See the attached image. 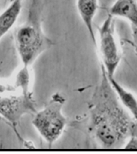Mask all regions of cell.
I'll use <instances>...</instances> for the list:
<instances>
[{
  "label": "cell",
  "instance_id": "cell-1",
  "mask_svg": "<svg viewBox=\"0 0 137 154\" xmlns=\"http://www.w3.org/2000/svg\"><path fill=\"white\" fill-rule=\"evenodd\" d=\"M89 104V129L97 143L105 149H120L129 137H136V121L121 105L105 70Z\"/></svg>",
  "mask_w": 137,
  "mask_h": 154
},
{
  "label": "cell",
  "instance_id": "cell-2",
  "mask_svg": "<svg viewBox=\"0 0 137 154\" xmlns=\"http://www.w3.org/2000/svg\"><path fill=\"white\" fill-rule=\"evenodd\" d=\"M35 107L30 67L22 66L12 82H0V115L16 128L23 116L37 112Z\"/></svg>",
  "mask_w": 137,
  "mask_h": 154
},
{
  "label": "cell",
  "instance_id": "cell-3",
  "mask_svg": "<svg viewBox=\"0 0 137 154\" xmlns=\"http://www.w3.org/2000/svg\"><path fill=\"white\" fill-rule=\"evenodd\" d=\"M15 43L22 66L30 67L35 60L52 46L41 27L40 0H32L27 22L18 28Z\"/></svg>",
  "mask_w": 137,
  "mask_h": 154
},
{
  "label": "cell",
  "instance_id": "cell-4",
  "mask_svg": "<svg viewBox=\"0 0 137 154\" xmlns=\"http://www.w3.org/2000/svg\"><path fill=\"white\" fill-rule=\"evenodd\" d=\"M65 103V97L61 93H53L43 109L34 115L32 121L50 148L61 137L67 125V118L63 112Z\"/></svg>",
  "mask_w": 137,
  "mask_h": 154
},
{
  "label": "cell",
  "instance_id": "cell-5",
  "mask_svg": "<svg viewBox=\"0 0 137 154\" xmlns=\"http://www.w3.org/2000/svg\"><path fill=\"white\" fill-rule=\"evenodd\" d=\"M113 17L108 14L98 31L102 68L108 77H114L121 60L120 50L115 36Z\"/></svg>",
  "mask_w": 137,
  "mask_h": 154
},
{
  "label": "cell",
  "instance_id": "cell-6",
  "mask_svg": "<svg viewBox=\"0 0 137 154\" xmlns=\"http://www.w3.org/2000/svg\"><path fill=\"white\" fill-rule=\"evenodd\" d=\"M108 14L128 20L130 23L134 35L137 40L136 0H116L109 9Z\"/></svg>",
  "mask_w": 137,
  "mask_h": 154
},
{
  "label": "cell",
  "instance_id": "cell-7",
  "mask_svg": "<svg viewBox=\"0 0 137 154\" xmlns=\"http://www.w3.org/2000/svg\"><path fill=\"white\" fill-rule=\"evenodd\" d=\"M76 6L79 16L87 29L89 36L94 44L96 38L94 31L93 22L98 9V0H77Z\"/></svg>",
  "mask_w": 137,
  "mask_h": 154
},
{
  "label": "cell",
  "instance_id": "cell-8",
  "mask_svg": "<svg viewBox=\"0 0 137 154\" xmlns=\"http://www.w3.org/2000/svg\"><path fill=\"white\" fill-rule=\"evenodd\" d=\"M23 0H11L10 5L0 14V40L13 27L18 19Z\"/></svg>",
  "mask_w": 137,
  "mask_h": 154
},
{
  "label": "cell",
  "instance_id": "cell-9",
  "mask_svg": "<svg viewBox=\"0 0 137 154\" xmlns=\"http://www.w3.org/2000/svg\"><path fill=\"white\" fill-rule=\"evenodd\" d=\"M107 77L120 103L130 112L137 122V100L135 97L119 83L114 77Z\"/></svg>",
  "mask_w": 137,
  "mask_h": 154
}]
</instances>
